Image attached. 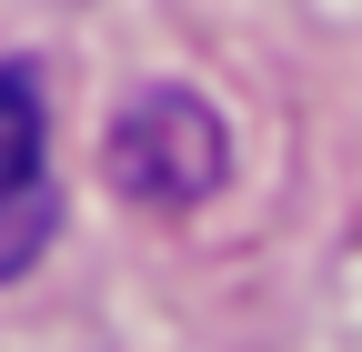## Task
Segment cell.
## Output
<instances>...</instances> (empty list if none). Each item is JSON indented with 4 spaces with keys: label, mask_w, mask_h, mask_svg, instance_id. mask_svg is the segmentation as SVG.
Here are the masks:
<instances>
[{
    "label": "cell",
    "mask_w": 362,
    "mask_h": 352,
    "mask_svg": "<svg viewBox=\"0 0 362 352\" xmlns=\"http://www.w3.org/2000/svg\"><path fill=\"white\" fill-rule=\"evenodd\" d=\"M61 232V182H51V111L40 71L0 61V282H21Z\"/></svg>",
    "instance_id": "cell-2"
},
{
    "label": "cell",
    "mask_w": 362,
    "mask_h": 352,
    "mask_svg": "<svg viewBox=\"0 0 362 352\" xmlns=\"http://www.w3.org/2000/svg\"><path fill=\"white\" fill-rule=\"evenodd\" d=\"M111 182L141 201V211H192L221 192V171H232V141H221L211 101L192 91H141L121 121H111Z\"/></svg>",
    "instance_id": "cell-1"
}]
</instances>
